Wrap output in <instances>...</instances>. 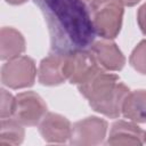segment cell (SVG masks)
<instances>
[{
	"label": "cell",
	"mask_w": 146,
	"mask_h": 146,
	"mask_svg": "<svg viewBox=\"0 0 146 146\" xmlns=\"http://www.w3.org/2000/svg\"><path fill=\"white\" fill-rule=\"evenodd\" d=\"M131 66L139 73L146 74V40L140 41L130 55Z\"/></svg>",
	"instance_id": "obj_16"
},
{
	"label": "cell",
	"mask_w": 146,
	"mask_h": 146,
	"mask_svg": "<svg viewBox=\"0 0 146 146\" xmlns=\"http://www.w3.org/2000/svg\"><path fill=\"white\" fill-rule=\"evenodd\" d=\"M36 76L34 60L29 56H18L9 59L1 68V82L11 89L31 87Z\"/></svg>",
	"instance_id": "obj_3"
},
{
	"label": "cell",
	"mask_w": 146,
	"mask_h": 146,
	"mask_svg": "<svg viewBox=\"0 0 146 146\" xmlns=\"http://www.w3.org/2000/svg\"><path fill=\"white\" fill-rule=\"evenodd\" d=\"M137 22L140 31L146 35V3H144L137 13Z\"/></svg>",
	"instance_id": "obj_18"
},
{
	"label": "cell",
	"mask_w": 146,
	"mask_h": 146,
	"mask_svg": "<svg viewBox=\"0 0 146 146\" xmlns=\"http://www.w3.org/2000/svg\"><path fill=\"white\" fill-rule=\"evenodd\" d=\"M89 49L99 66L106 71H120L125 64L122 51L111 40L95 41Z\"/></svg>",
	"instance_id": "obj_9"
},
{
	"label": "cell",
	"mask_w": 146,
	"mask_h": 146,
	"mask_svg": "<svg viewBox=\"0 0 146 146\" xmlns=\"http://www.w3.org/2000/svg\"><path fill=\"white\" fill-rule=\"evenodd\" d=\"M122 114L135 123H146V90H136L127 96Z\"/></svg>",
	"instance_id": "obj_14"
},
{
	"label": "cell",
	"mask_w": 146,
	"mask_h": 146,
	"mask_svg": "<svg viewBox=\"0 0 146 146\" xmlns=\"http://www.w3.org/2000/svg\"><path fill=\"white\" fill-rule=\"evenodd\" d=\"M123 6H128V7H132L135 5H137L140 0H119Z\"/></svg>",
	"instance_id": "obj_19"
},
{
	"label": "cell",
	"mask_w": 146,
	"mask_h": 146,
	"mask_svg": "<svg viewBox=\"0 0 146 146\" xmlns=\"http://www.w3.org/2000/svg\"><path fill=\"white\" fill-rule=\"evenodd\" d=\"M25 131L23 124L14 117H5L1 120L0 125V145L15 146L24 140Z\"/></svg>",
	"instance_id": "obj_15"
},
{
	"label": "cell",
	"mask_w": 146,
	"mask_h": 146,
	"mask_svg": "<svg viewBox=\"0 0 146 146\" xmlns=\"http://www.w3.org/2000/svg\"><path fill=\"white\" fill-rule=\"evenodd\" d=\"M102 67L97 63L90 49L65 54L64 73L72 84H81L97 73ZM104 70V68H103Z\"/></svg>",
	"instance_id": "obj_4"
},
{
	"label": "cell",
	"mask_w": 146,
	"mask_h": 146,
	"mask_svg": "<svg viewBox=\"0 0 146 146\" xmlns=\"http://www.w3.org/2000/svg\"><path fill=\"white\" fill-rule=\"evenodd\" d=\"M108 145H141L144 144V131L129 121H116L112 124L110 136L107 139Z\"/></svg>",
	"instance_id": "obj_11"
},
{
	"label": "cell",
	"mask_w": 146,
	"mask_h": 146,
	"mask_svg": "<svg viewBox=\"0 0 146 146\" xmlns=\"http://www.w3.org/2000/svg\"><path fill=\"white\" fill-rule=\"evenodd\" d=\"M84 1H86L88 5H91V3H92V2H95L96 0H84Z\"/></svg>",
	"instance_id": "obj_21"
},
{
	"label": "cell",
	"mask_w": 146,
	"mask_h": 146,
	"mask_svg": "<svg viewBox=\"0 0 146 146\" xmlns=\"http://www.w3.org/2000/svg\"><path fill=\"white\" fill-rule=\"evenodd\" d=\"M25 50V39L13 27H2L0 31V57L9 60L21 56Z\"/></svg>",
	"instance_id": "obj_13"
},
{
	"label": "cell",
	"mask_w": 146,
	"mask_h": 146,
	"mask_svg": "<svg viewBox=\"0 0 146 146\" xmlns=\"http://www.w3.org/2000/svg\"><path fill=\"white\" fill-rule=\"evenodd\" d=\"M130 90L125 84H123L122 82H117L111 89L103 92L99 97L90 100L89 105L94 111L108 117L115 119L119 117L122 113L123 104Z\"/></svg>",
	"instance_id": "obj_7"
},
{
	"label": "cell",
	"mask_w": 146,
	"mask_h": 146,
	"mask_svg": "<svg viewBox=\"0 0 146 146\" xmlns=\"http://www.w3.org/2000/svg\"><path fill=\"white\" fill-rule=\"evenodd\" d=\"M107 132V122L97 116H89L72 125L70 143L73 145H99Z\"/></svg>",
	"instance_id": "obj_6"
},
{
	"label": "cell",
	"mask_w": 146,
	"mask_h": 146,
	"mask_svg": "<svg viewBox=\"0 0 146 146\" xmlns=\"http://www.w3.org/2000/svg\"><path fill=\"white\" fill-rule=\"evenodd\" d=\"M65 54L51 51L39 65L38 79L43 86H58L66 81L64 73Z\"/></svg>",
	"instance_id": "obj_10"
},
{
	"label": "cell",
	"mask_w": 146,
	"mask_h": 146,
	"mask_svg": "<svg viewBox=\"0 0 146 146\" xmlns=\"http://www.w3.org/2000/svg\"><path fill=\"white\" fill-rule=\"evenodd\" d=\"M47 114L43 99L33 91H24L15 97L13 117L23 125H36Z\"/></svg>",
	"instance_id": "obj_5"
},
{
	"label": "cell",
	"mask_w": 146,
	"mask_h": 146,
	"mask_svg": "<svg viewBox=\"0 0 146 146\" xmlns=\"http://www.w3.org/2000/svg\"><path fill=\"white\" fill-rule=\"evenodd\" d=\"M15 106V97L5 89H1V105H0V116L1 119L13 116Z\"/></svg>",
	"instance_id": "obj_17"
},
{
	"label": "cell",
	"mask_w": 146,
	"mask_h": 146,
	"mask_svg": "<svg viewBox=\"0 0 146 146\" xmlns=\"http://www.w3.org/2000/svg\"><path fill=\"white\" fill-rule=\"evenodd\" d=\"M144 143L146 144V132H144Z\"/></svg>",
	"instance_id": "obj_22"
},
{
	"label": "cell",
	"mask_w": 146,
	"mask_h": 146,
	"mask_svg": "<svg viewBox=\"0 0 146 146\" xmlns=\"http://www.w3.org/2000/svg\"><path fill=\"white\" fill-rule=\"evenodd\" d=\"M48 26L51 51L71 54L89 49L96 31L84 0H34Z\"/></svg>",
	"instance_id": "obj_1"
},
{
	"label": "cell",
	"mask_w": 146,
	"mask_h": 146,
	"mask_svg": "<svg viewBox=\"0 0 146 146\" xmlns=\"http://www.w3.org/2000/svg\"><path fill=\"white\" fill-rule=\"evenodd\" d=\"M89 8L96 34L106 40L114 39L122 26L123 5L119 0H96Z\"/></svg>",
	"instance_id": "obj_2"
},
{
	"label": "cell",
	"mask_w": 146,
	"mask_h": 146,
	"mask_svg": "<svg viewBox=\"0 0 146 146\" xmlns=\"http://www.w3.org/2000/svg\"><path fill=\"white\" fill-rule=\"evenodd\" d=\"M119 82V76L106 72V70H99L86 82L78 86L80 94L89 102L99 97L103 92L111 89L115 83Z\"/></svg>",
	"instance_id": "obj_12"
},
{
	"label": "cell",
	"mask_w": 146,
	"mask_h": 146,
	"mask_svg": "<svg viewBox=\"0 0 146 146\" xmlns=\"http://www.w3.org/2000/svg\"><path fill=\"white\" fill-rule=\"evenodd\" d=\"M6 1L10 5H22V3L26 2L27 0H6Z\"/></svg>",
	"instance_id": "obj_20"
},
{
	"label": "cell",
	"mask_w": 146,
	"mask_h": 146,
	"mask_svg": "<svg viewBox=\"0 0 146 146\" xmlns=\"http://www.w3.org/2000/svg\"><path fill=\"white\" fill-rule=\"evenodd\" d=\"M39 132L48 143H65L71 138V122L57 113H47L39 123Z\"/></svg>",
	"instance_id": "obj_8"
}]
</instances>
